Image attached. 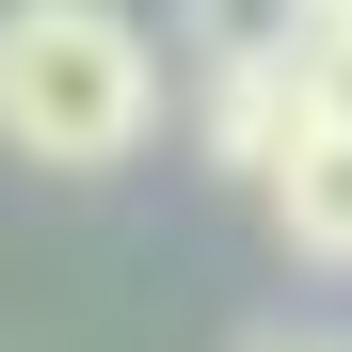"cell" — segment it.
I'll return each instance as SVG.
<instances>
[{"mask_svg": "<svg viewBox=\"0 0 352 352\" xmlns=\"http://www.w3.org/2000/svg\"><path fill=\"white\" fill-rule=\"evenodd\" d=\"M160 129V48L129 0H0V144L48 176H112Z\"/></svg>", "mask_w": 352, "mask_h": 352, "instance_id": "1", "label": "cell"}, {"mask_svg": "<svg viewBox=\"0 0 352 352\" xmlns=\"http://www.w3.org/2000/svg\"><path fill=\"white\" fill-rule=\"evenodd\" d=\"M272 224H288V256H320V272H352V129L336 112H305V129L272 144Z\"/></svg>", "mask_w": 352, "mask_h": 352, "instance_id": "2", "label": "cell"}, {"mask_svg": "<svg viewBox=\"0 0 352 352\" xmlns=\"http://www.w3.org/2000/svg\"><path fill=\"white\" fill-rule=\"evenodd\" d=\"M305 129V80H288V32L272 48H208V160L224 176H272V144Z\"/></svg>", "mask_w": 352, "mask_h": 352, "instance_id": "3", "label": "cell"}, {"mask_svg": "<svg viewBox=\"0 0 352 352\" xmlns=\"http://www.w3.org/2000/svg\"><path fill=\"white\" fill-rule=\"evenodd\" d=\"M288 80H305V112L352 129V16H288Z\"/></svg>", "mask_w": 352, "mask_h": 352, "instance_id": "4", "label": "cell"}, {"mask_svg": "<svg viewBox=\"0 0 352 352\" xmlns=\"http://www.w3.org/2000/svg\"><path fill=\"white\" fill-rule=\"evenodd\" d=\"M256 352H352V336H256Z\"/></svg>", "mask_w": 352, "mask_h": 352, "instance_id": "5", "label": "cell"}, {"mask_svg": "<svg viewBox=\"0 0 352 352\" xmlns=\"http://www.w3.org/2000/svg\"><path fill=\"white\" fill-rule=\"evenodd\" d=\"M305 16H352V0H305Z\"/></svg>", "mask_w": 352, "mask_h": 352, "instance_id": "6", "label": "cell"}]
</instances>
